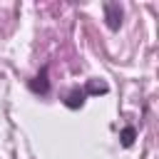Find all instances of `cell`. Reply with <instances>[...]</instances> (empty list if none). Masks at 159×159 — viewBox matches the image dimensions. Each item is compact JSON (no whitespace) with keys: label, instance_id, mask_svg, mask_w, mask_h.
I'll return each mask as SVG.
<instances>
[{"label":"cell","instance_id":"5b68a950","mask_svg":"<svg viewBox=\"0 0 159 159\" xmlns=\"http://www.w3.org/2000/svg\"><path fill=\"white\" fill-rule=\"evenodd\" d=\"M104 92H107V84H97V82H92L84 89V94H104Z\"/></svg>","mask_w":159,"mask_h":159},{"label":"cell","instance_id":"277c9868","mask_svg":"<svg viewBox=\"0 0 159 159\" xmlns=\"http://www.w3.org/2000/svg\"><path fill=\"white\" fill-rule=\"evenodd\" d=\"M119 139H122V147H132L134 139H137V129L134 127H124L122 134H119Z\"/></svg>","mask_w":159,"mask_h":159},{"label":"cell","instance_id":"3957f363","mask_svg":"<svg viewBox=\"0 0 159 159\" xmlns=\"http://www.w3.org/2000/svg\"><path fill=\"white\" fill-rule=\"evenodd\" d=\"M84 99H87V94H84V92H80V89H75V92H70V97L65 99V104H67L70 109H77V107H82V104H84Z\"/></svg>","mask_w":159,"mask_h":159},{"label":"cell","instance_id":"7a4b0ae2","mask_svg":"<svg viewBox=\"0 0 159 159\" xmlns=\"http://www.w3.org/2000/svg\"><path fill=\"white\" fill-rule=\"evenodd\" d=\"M47 70H50V67L45 65V67H42V70H40V72H37V75L30 80V89H32L35 94H50V80H47Z\"/></svg>","mask_w":159,"mask_h":159},{"label":"cell","instance_id":"6da1fadb","mask_svg":"<svg viewBox=\"0 0 159 159\" xmlns=\"http://www.w3.org/2000/svg\"><path fill=\"white\" fill-rule=\"evenodd\" d=\"M102 10H104V22H107V27H109V30H119V25H122V5H119V2H104Z\"/></svg>","mask_w":159,"mask_h":159}]
</instances>
